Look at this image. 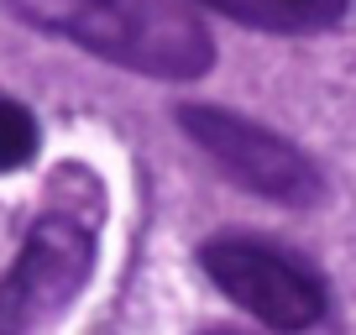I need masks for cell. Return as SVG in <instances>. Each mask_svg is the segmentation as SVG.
I'll return each instance as SVG.
<instances>
[{
	"label": "cell",
	"mask_w": 356,
	"mask_h": 335,
	"mask_svg": "<svg viewBox=\"0 0 356 335\" xmlns=\"http://www.w3.org/2000/svg\"><path fill=\"white\" fill-rule=\"evenodd\" d=\"M37 152V121L16 100H0V173L22 168Z\"/></svg>",
	"instance_id": "5b68a950"
},
{
	"label": "cell",
	"mask_w": 356,
	"mask_h": 335,
	"mask_svg": "<svg viewBox=\"0 0 356 335\" xmlns=\"http://www.w3.org/2000/svg\"><path fill=\"white\" fill-rule=\"evenodd\" d=\"M178 126L189 131L194 147H204L215 168H220L231 183L262 194V199H278V204H314L325 194L320 183V168L309 163V152L289 142V136L267 131V126L246 121L236 111H220V105H178Z\"/></svg>",
	"instance_id": "7a4b0ae2"
},
{
	"label": "cell",
	"mask_w": 356,
	"mask_h": 335,
	"mask_svg": "<svg viewBox=\"0 0 356 335\" xmlns=\"http://www.w3.org/2000/svg\"><path fill=\"white\" fill-rule=\"evenodd\" d=\"M11 16L142 79L189 84L215 68V37L189 0H6Z\"/></svg>",
	"instance_id": "6da1fadb"
},
{
	"label": "cell",
	"mask_w": 356,
	"mask_h": 335,
	"mask_svg": "<svg viewBox=\"0 0 356 335\" xmlns=\"http://www.w3.org/2000/svg\"><path fill=\"white\" fill-rule=\"evenodd\" d=\"M189 6H210V11L231 16L252 32H278V37L330 32L351 11V0H189Z\"/></svg>",
	"instance_id": "277c9868"
},
{
	"label": "cell",
	"mask_w": 356,
	"mask_h": 335,
	"mask_svg": "<svg viewBox=\"0 0 356 335\" xmlns=\"http://www.w3.org/2000/svg\"><path fill=\"white\" fill-rule=\"evenodd\" d=\"M210 283L273 330H309L325 314V288L309 268L252 236H215L200 246Z\"/></svg>",
	"instance_id": "3957f363"
}]
</instances>
